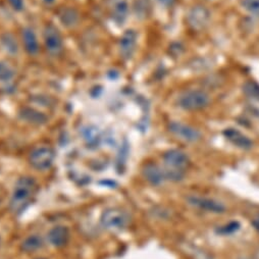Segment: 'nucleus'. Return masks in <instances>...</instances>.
<instances>
[{
    "mask_svg": "<svg viewBox=\"0 0 259 259\" xmlns=\"http://www.w3.org/2000/svg\"><path fill=\"white\" fill-rule=\"evenodd\" d=\"M36 192L37 184L33 178L23 177L19 179L11 198V210L16 214H21L31 204Z\"/></svg>",
    "mask_w": 259,
    "mask_h": 259,
    "instance_id": "obj_1",
    "label": "nucleus"
},
{
    "mask_svg": "<svg viewBox=\"0 0 259 259\" xmlns=\"http://www.w3.org/2000/svg\"><path fill=\"white\" fill-rule=\"evenodd\" d=\"M162 158L166 180L172 182L182 181L190 164L188 154L180 149H170L164 152Z\"/></svg>",
    "mask_w": 259,
    "mask_h": 259,
    "instance_id": "obj_2",
    "label": "nucleus"
},
{
    "mask_svg": "<svg viewBox=\"0 0 259 259\" xmlns=\"http://www.w3.org/2000/svg\"><path fill=\"white\" fill-rule=\"evenodd\" d=\"M178 103L184 110L196 111L207 107L210 103V97L204 90L191 89L180 95Z\"/></svg>",
    "mask_w": 259,
    "mask_h": 259,
    "instance_id": "obj_3",
    "label": "nucleus"
},
{
    "mask_svg": "<svg viewBox=\"0 0 259 259\" xmlns=\"http://www.w3.org/2000/svg\"><path fill=\"white\" fill-rule=\"evenodd\" d=\"M131 223L130 214L120 208H108L101 215V225L110 232H120Z\"/></svg>",
    "mask_w": 259,
    "mask_h": 259,
    "instance_id": "obj_4",
    "label": "nucleus"
},
{
    "mask_svg": "<svg viewBox=\"0 0 259 259\" xmlns=\"http://www.w3.org/2000/svg\"><path fill=\"white\" fill-rule=\"evenodd\" d=\"M168 130L178 139L188 143H196L202 138L199 130L181 121H170L168 123Z\"/></svg>",
    "mask_w": 259,
    "mask_h": 259,
    "instance_id": "obj_5",
    "label": "nucleus"
},
{
    "mask_svg": "<svg viewBox=\"0 0 259 259\" xmlns=\"http://www.w3.org/2000/svg\"><path fill=\"white\" fill-rule=\"evenodd\" d=\"M186 200L191 206L206 212L221 214L226 211V205L221 201L212 198L202 197L198 195H189Z\"/></svg>",
    "mask_w": 259,
    "mask_h": 259,
    "instance_id": "obj_6",
    "label": "nucleus"
},
{
    "mask_svg": "<svg viewBox=\"0 0 259 259\" xmlns=\"http://www.w3.org/2000/svg\"><path fill=\"white\" fill-rule=\"evenodd\" d=\"M54 151L48 146H39L32 150L30 154V162L33 167L38 170L48 169L54 160Z\"/></svg>",
    "mask_w": 259,
    "mask_h": 259,
    "instance_id": "obj_7",
    "label": "nucleus"
},
{
    "mask_svg": "<svg viewBox=\"0 0 259 259\" xmlns=\"http://www.w3.org/2000/svg\"><path fill=\"white\" fill-rule=\"evenodd\" d=\"M187 22L193 30L202 31L209 25L210 13L203 6H195L189 11Z\"/></svg>",
    "mask_w": 259,
    "mask_h": 259,
    "instance_id": "obj_8",
    "label": "nucleus"
},
{
    "mask_svg": "<svg viewBox=\"0 0 259 259\" xmlns=\"http://www.w3.org/2000/svg\"><path fill=\"white\" fill-rule=\"evenodd\" d=\"M44 43L51 54H58L62 50V38L53 26H47L44 31Z\"/></svg>",
    "mask_w": 259,
    "mask_h": 259,
    "instance_id": "obj_9",
    "label": "nucleus"
},
{
    "mask_svg": "<svg viewBox=\"0 0 259 259\" xmlns=\"http://www.w3.org/2000/svg\"><path fill=\"white\" fill-rule=\"evenodd\" d=\"M142 174L145 180L152 186H161L166 181L164 168L155 163H147L142 168Z\"/></svg>",
    "mask_w": 259,
    "mask_h": 259,
    "instance_id": "obj_10",
    "label": "nucleus"
},
{
    "mask_svg": "<svg viewBox=\"0 0 259 259\" xmlns=\"http://www.w3.org/2000/svg\"><path fill=\"white\" fill-rule=\"evenodd\" d=\"M224 135L234 146L243 149V150H249L253 146V142L239 130L234 127H228L224 131Z\"/></svg>",
    "mask_w": 259,
    "mask_h": 259,
    "instance_id": "obj_11",
    "label": "nucleus"
},
{
    "mask_svg": "<svg viewBox=\"0 0 259 259\" xmlns=\"http://www.w3.org/2000/svg\"><path fill=\"white\" fill-rule=\"evenodd\" d=\"M137 42V34L133 30H127L119 41V49L120 54L123 58H130L135 51Z\"/></svg>",
    "mask_w": 259,
    "mask_h": 259,
    "instance_id": "obj_12",
    "label": "nucleus"
},
{
    "mask_svg": "<svg viewBox=\"0 0 259 259\" xmlns=\"http://www.w3.org/2000/svg\"><path fill=\"white\" fill-rule=\"evenodd\" d=\"M70 239V231L67 227L57 226L52 228L48 233V241L54 247H62Z\"/></svg>",
    "mask_w": 259,
    "mask_h": 259,
    "instance_id": "obj_13",
    "label": "nucleus"
},
{
    "mask_svg": "<svg viewBox=\"0 0 259 259\" xmlns=\"http://www.w3.org/2000/svg\"><path fill=\"white\" fill-rule=\"evenodd\" d=\"M109 10L113 21L117 24H122L128 14L127 2L126 0H110Z\"/></svg>",
    "mask_w": 259,
    "mask_h": 259,
    "instance_id": "obj_14",
    "label": "nucleus"
},
{
    "mask_svg": "<svg viewBox=\"0 0 259 259\" xmlns=\"http://www.w3.org/2000/svg\"><path fill=\"white\" fill-rule=\"evenodd\" d=\"M23 40L25 44V48L30 54H36L39 51V44L37 37L32 29H25L23 32Z\"/></svg>",
    "mask_w": 259,
    "mask_h": 259,
    "instance_id": "obj_15",
    "label": "nucleus"
},
{
    "mask_svg": "<svg viewBox=\"0 0 259 259\" xmlns=\"http://www.w3.org/2000/svg\"><path fill=\"white\" fill-rule=\"evenodd\" d=\"M43 246V240L38 235H31L28 238H26L22 244V249L28 253L37 251L38 249L42 248Z\"/></svg>",
    "mask_w": 259,
    "mask_h": 259,
    "instance_id": "obj_16",
    "label": "nucleus"
},
{
    "mask_svg": "<svg viewBox=\"0 0 259 259\" xmlns=\"http://www.w3.org/2000/svg\"><path fill=\"white\" fill-rule=\"evenodd\" d=\"M59 18H60L61 23L68 27H72V26L76 25L79 21V15L73 9L63 10L61 12V14L59 15Z\"/></svg>",
    "mask_w": 259,
    "mask_h": 259,
    "instance_id": "obj_17",
    "label": "nucleus"
},
{
    "mask_svg": "<svg viewBox=\"0 0 259 259\" xmlns=\"http://www.w3.org/2000/svg\"><path fill=\"white\" fill-rule=\"evenodd\" d=\"M243 93L250 99L259 101V84L254 81H247L244 83Z\"/></svg>",
    "mask_w": 259,
    "mask_h": 259,
    "instance_id": "obj_18",
    "label": "nucleus"
},
{
    "mask_svg": "<svg viewBox=\"0 0 259 259\" xmlns=\"http://www.w3.org/2000/svg\"><path fill=\"white\" fill-rule=\"evenodd\" d=\"M84 139L87 141L88 145L90 146L98 145L100 141V133L98 131V128L89 126L84 133Z\"/></svg>",
    "mask_w": 259,
    "mask_h": 259,
    "instance_id": "obj_19",
    "label": "nucleus"
},
{
    "mask_svg": "<svg viewBox=\"0 0 259 259\" xmlns=\"http://www.w3.org/2000/svg\"><path fill=\"white\" fill-rule=\"evenodd\" d=\"M23 117L32 123H43L46 121V116L44 114L33 109H24Z\"/></svg>",
    "mask_w": 259,
    "mask_h": 259,
    "instance_id": "obj_20",
    "label": "nucleus"
},
{
    "mask_svg": "<svg viewBox=\"0 0 259 259\" xmlns=\"http://www.w3.org/2000/svg\"><path fill=\"white\" fill-rule=\"evenodd\" d=\"M241 6L249 14L259 18V0H241Z\"/></svg>",
    "mask_w": 259,
    "mask_h": 259,
    "instance_id": "obj_21",
    "label": "nucleus"
},
{
    "mask_svg": "<svg viewBox=\"0 0 259 259\" xmlns=\"http://www.w3.org/2000/svg\"><path fill=\"white\" fill-rule=\"evenodd\" d=\"M14 77L13 70L5 63H0V81L7 82Z\"/></svg>",
    "mask_w": 259,
    "mask_h": 259,
    "instance_id": "obj_22",
    "label": "nucleus"
},
{
    "mask_svg": "<svg viewBox=\"0 0 259 259\" xmlns=\"http://www.w3.org/2000/svg\"><path fill=\"white\" fill-rule=\"evenodd\" d=\"M239 229H240V224L238 222H232V223L226 225L225 227H221L218 230V232L223 235H230V234L237 232Z\"/></svg>",
    "mask_w": 259,
    "mask_h": 259,
    "instance_id": "obj_23",
    "label": "nucleus"
},
{
    "mask_svg": "<svg viewBox=\"0 0 259 259\" xmlns=\"http://www.w3.org/2000/svg\"><path fill=\"white\" fill-rule=\"evenodd\" d=\"M148 0H136V9L138 12L143 13V15L147 14V10L149 9Z\"/></svg>",
    "mask_w": 259,
    "mask_h": 259,
    "instance_id": "obj_24",
    "label": "nucleus"
},
{
    "mask_svg": "<svg viewBox=\"0 0 259 259\" xmlns=\"http://www.w3.org/2000/svg\"><path fill=\"white\" fill-rule=\"evenodd\" d=\"M9 2L16 11H22L24 8V0H9Z\"/></svg>",
    "mask_w": 259,
    "mask_h": 259,
    "instance_id": "obj_25",
    "label": "nucleus"
},
{
    "mask_svg": "<svg viewBox=\"0 0 259 259\" xmlns=\"http://www.w3.org/2000/svg\"><path fill=\"white\" fill-rule=\"evenodd\" d=\"M157 2L163 6V7H166V8H169V7H172L174 4L176 3V0H157Z\"/></svg>",
    "mask_w": 259,
    "mask_h": 259,
    "instance_id": "obj_26",
    "label": "nucleus"
},
{
    "mask_svg": "<svg viewBox=\"0 0 259 259\" xmlns=\"http://www.w3.org/2000/svg\"><path fill=\"white\" fill-rule=\"evenodd\" d=\"M252 226L255 228L256 231L259 232V213L252 220Z\"/></svg>",
    "mask_w": 259,
    "mask_h": 259,
    "instance_id": "obj_27",
    "label": "nucleus"
},
{
    "mask_svg": "<svg viewBox=\"0 0 259 259\" xmlns=\"http://www.w3.org/2000/svg\"><path fill=\"white\" fill-rule=\"evenodd\" d=\"M44 2L47 4V5H50V4H53L54 0H44Z\"/></svg>",
    "mask_w": 259,
    "mask_h": 259,
    "instance_id": "obj_28",
    "label": "nucleus"
}]
</instances>
